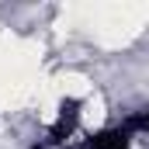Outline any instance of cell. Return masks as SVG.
Masks as SVG:
<instances>
[{"label": "cell", "mask_w": 149, "mask_h": 149, "mask_svg": "<svg viewBox=\"0 0 149 149\" xmlns=\"http://www.w3.org/2000/svg\"><path fill=\"white\" fill-rule=\"evenodd\" d=\"M76 121H80V104H76V101L63 104V111H59V118L52 121V128H49L45 142H49V146H63V142L76 132Z\"/></svg>", "instance_id": "1"}]
</instances>
